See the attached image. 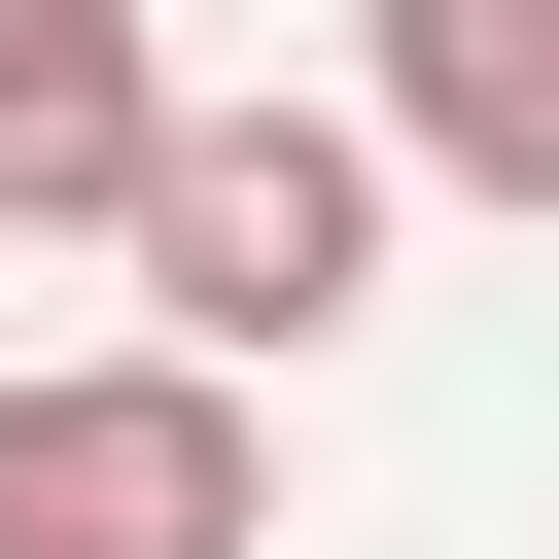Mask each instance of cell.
Here are the masks:
<instances>
[{
  "instance_id": "6da1fadb",
  "label": "cell",
  "mask_w": 559,
  "mask_h": 559,
  "mask_svg": "<svg viewBox=\"0 0 559 559\" xmlns=\"http://www.w3.org/2000/svg\"><path fill=\"white\" fill-rule=\"evenodd\" d=\"M245 349H0V559H245Z\"/></svg>"
},
{
  "instance_id": "7a4b0ae2",
  "label": "cell",
  "mask_w": 559,
  "mask_h": 559,
  "mask_svg": "<svg viewBox=\"0 0 559 559\" xmlns=\"http://www.w3.org/2000/svg\"><path fill=\"white\" fill-rule=\"evenodd\" d=\"M140 280H175V349H349V280H384V105H175Z\"/></svg>"
},
{
  "instance_id": "3957f363",
  "label": "cell",
  "mask_w": 559,
  "mask_h": 559,
  "mask_svg": "<svg viewBox=\"0 0 559 559\" xmlns=\"http://www.w3.org/2000/svg\"><path fill=\"white\" fill-rule=\"evenodd\" d=\"M140 175H175V35L140 0H0V210H105L140 245Z\"/></svg>"
},
{
  "instance_id": "277c9868",
  "label": "cell",
  "mask_w": 559,
  "mask_h": 559,
  "mask_svg": "<svg viewBox=\"0 0 559 559\" xmlns=\"http://www.w3.org/2000/svg\"><path fill=\"white\" fill-rule=\"evenodd\" d=\"M384 140L489 175V210H559V0H384Z\"/></svg>"
}]
</instances>
